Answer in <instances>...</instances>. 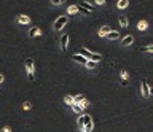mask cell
<instances>
[{
  "instance_id": "cell-1",
  "label": "cell",
  "mask_w": 153,
  "mask_h": 132,
  "mask_svg": "<svg viewBox=\"0 0 153 132\" xmlns=\"http://www.w3.org/2000/svg\"><path fill=\"white\" fill-rule=\"evenodd\" d=\"M69 22V15H61L57 19L53 22V30L54 32H59V30H62L65 27V24Z\"/></svg>"
},
{
  "instance_id": "cell-2",
  "label": "cell",
  "mask_w": 153,
  "mask_h": 132,
  "mask_svg": "<svg viewBox=\"0 0 153 132\" xmlns=\"http://www.w3.org/2000/svg\"><path fill=\"white\" fill-rule=\"evenodd\" d=\"M24 64H26V70H27L29 81H33V80H35V62H33L32 58H27Z\"/></svg>"
},
{
  "instance_id": "cell-3",
  "label": "cell",
  "mask_w": 153,
  "mask_h": 132,
  "mask_svg": "<svg viewBox=\"0 0 153 132\" xmlns=\"http://www.w3.org/2000/svg\"><path fill=\"white\" fill-rule=\"evenodd\" d=\"M140 92H142V96L145 97V99H148L153 94V88L148 84L145 80H142V84H140Z\"/></svg>"
},
{
  "instance_id": "cell-4",
  "label": "cell",
  "mask_w": 153,
  "mask_h": 132,
  "mask_svg": "<svg viewBox=\"0 0 153 132\" xmlns=\"http://www.w3.org/2000/svg\"><path fill=\"white\" fill-rule=\"evenodd\" d=\"M93 121V118H91V115H86V113H81V115H78V119H76V126H78V129H83L86 122Z\"/></svg>"
},
{
  "instance_id": "cell-5",
  "label": "cell",
  "mask_w": 153,
  "mask_h": 132,
  "mask_svg": "<svg viewBox=\"0 0 153 132\" xmlns=\"http://www.w3.org/2000/svg\"><path fill=\"white\" fill-rule=\"evenodd\" d=\"M67 43H69V34H62L61 37H59V48L62 49V51H65L67 49Z\"/></svg>"
},
{
  "instance_id": "cell-6",
  "label": "cell",
  "mask_w": 153,
  "mask_h": 132,
  "mask_svg": "<svg viewBox=\"0 0 153 132\" xmlns=\"http://www.w3.org/2000/svg\"><path fill=\"white\" fill-rule=\"evenodd\" d=\"M120 83H121V86H128L129 84V73L126 70H121V72H120Z\"/></svg>"
},
{
  "instance_id": "cell-7",
  "label": "cell",
  "mask_w": 153,
  "mask_h": 132,
  "mask_svg": "<svg viewBox=\"0 0 153 132\" xmlns=\"http://www.w3.org/2000/svg\"><path fill=\"white\" fill-rule=\"evenodd\" d=\"M40 35H42V29H40L38 26H32L30 30H29V34H27L29 38H33V37H40Z\"/></svg>"
},
{
  "instance_id": "cell-8",
  "label": "cell",
  "mask_w": 153,
  "mask_h": 132,
  "mask_svg": "<svg viewBox=\"0 0 153 132\" xmlns=\"http://www.w3.org/2000/svg\"><path fill=\"white\" fill-rule=\"evenodd\" d=\"M16 21H18V24H22V26L30 24V18H29L27 15H18L16 16Z\"/></svg>"
},
{
  "instance_id": "cell-9",
  "label": "cell",
  "mask_w": 153,
  "mask_h": 132,
  "mask_svg": "<svg viewBox=\"0 0 153 132\" xmlns=\"http://www.w3.org/2000/svg\"><path fill=\"white\" fill-rule=\"evenodd\" d=\"M72 60H74V62H78V64H83V65H85L86 62H88V59H86L85 56H81V54H78V53L72 56Z\"/></svg>"
},
{
  "instance_id": "cell-10",
  "label": "cell",
  "mask_w": 153,
  "mask_h": 132,
  "mask_svg": "<svg viewBox=\"0 0 153 132\" xmlns=\"http://www.w3.org/2000/svg\"><path fill=\"white\" fill-rule=\"evenodd\" d=\"M132 43H134V37L132 35H126L121 40V46H124V48H126V46H131Z\"/></svg>"
},
{
  "instance_id": "cell-11",
  "label": "cell",
  "mask_w": 153,
  "mask_h": 132,
  "mask_svg": "<svg viewBox=\"0 0 153 132\" xmlns=\"http://www.w3.org/2000/svg\"><path fill=\"white\" fill-rule=\"evenodd\" d=\"M105 38H107V40H118L120 38V32L118 30H110Z\"/></svg>"
},
{
  "instance_id": "cell-12",
  "label": "cell",
  "mask_w": 153,
  "mask_h": 132,
  "mask_svg": "<svg viewBox=\"0 0 153 132\" xmlns=\"http://www.w3.org/2000/svg\"><path fill=\"white\" fill-rule=\"evenodd\" d=\"M110 30H112V29H110L108 26H102V27L99 29L97 34H99V37H102V38H105V37H107V34H108Z\"/></svg>"
},
{
  "instance_id": "cell-13",
  "label": "cell",
  "mask_w": 153,
  "mask_h": 132,
  "mask_svg": "<svg viewBox=\"0 0 153 132\" xmlns=\"http://www.w3.org/2000/svg\"><path fill=\"white\" fill-rule=\"evenodd\" d=\"M80 5L83 7L85 10H88L89 13H93V11H96V7H93V5H91V3H89V2H86V0H83V2L80 3Z\"/></svg>"
},
{
  "instance_id": "cell-14",
  "label": "cell",
  "mask_w": 153,
  "mask_h": 132,
  "mask_svg": "<svg viewBox=\"0 0 153 132\" xmlns=\"http://www.w3.org/2000/svg\"><path fill=\"white\" fill-rule=\"evenodd\" d=\"M128 5H129V0H118L117 8H118V10H126Z\"/></svg>"
},
{
  "instance_id": "cell-15",
  "label": "cell",
  "mask_w": 153,
  "mask_h": 132,
  "mask_svg": "<svg viewBox=\"0 0 153 132\" xmlns=\"http://www.w3.org/2000/svg\"><path fill=\"white\" fill-rule=\"evenodd\" d=\"M137 29L140 30V32H145V30L148 29V22H147V21H143V19H142V21H139V22H137Z\"/></svg>"
},
{
  "instance_id": "cell-16",
  "label": "cell",
  "mask_w": 153,
  "mask_h": 132,
  "mask_svg": "<svg viewBox=\"0 0 153 132\" xmlns=\"http://www.w3.org/2000/svg\"><path fill=\"white\" fill-rule=\"evenodd\" d=\"M78 54H81V56H85V58L86 59H91V56H93V53H91V51H88V49H86V48H80L78 49Z\"/></svg>"
},
{
  "instance_id": "cell-17",
  "label": "cell",
  "mask_w": 153,
  "mask_h": 132,
  "mask_svg": "<svg viewBox=\"0 0 153 132\" xmlns=\"http://www.w3.org/2000/svg\"><path fill=\"white\" fill-rule=\"evenodd\" d=\"M118 22H120V27H128V18L124 16V15H121V16H118Z\"/></svg>"
},
{
  "instance_id": "cell-18",
  "label": "cell",
  "mask_w": 153,
  "mask_h": 132,
  "mask_svg": "<svg viewBox=\"0 0 153 132\" xmlns=\"http://www.w3.org/2000/svg\"><path fill=\"white\" fill-rule=\"evenodd\" d=\"M93 129H94V122H93V121L86 122L85 127H83V131H85V132H93Z\"/></svg>"
},
{
  "instance_id": "cell-19",
  "label": "cell",
  "mask_w": 153,
  "mask_h": 132,
  "mask_svg": "<svg viewBox=\"0 0 153 132\" xmlns=\"http://www.w3.org/2000/svg\"><path fill=\"white\" fill-rule=\"evenodd\" d=\"M140 53H148V54H153V45L142 46V48H140Z\"/></svg>"
},
{
  "instance_id": "cell-20",
  "label": "cell",
  "mask_w": 153,
  "mask_h": 132,
  "mask_svg": "<svg viewBox=\"0 0 153 132\" xmlns=\"http://www.w3.org/2000/svg\"><path fill=\"white\" fill-rule=\"evenodd\" d=\"M64 103H67L69 107H72L75 103V100H74V96H65L64 97Z\"/></svg>"
},
{
  "instance_id": "cell-21",
  "label": "cell",
  "mask_w": 153,
  "mask_h": 132,
  "mask_svg": "<svg viewBox=\"0 0 153 132\" xmlns=\"http://www.w3.org/2000/svg\"><path fill=\"white\" fill-rule=\"evenodd\" d=\"M75 13H78V8H76V5H70L69 8H67V15H75Z\"/></svg>"
},
{
  "instance_id": "cell-22",
  "label": "cell",
  "mask_w": 153,
  "mask_h": 132,
  "mask_svg": "<svg viewBox=\"0 0 153 132\" xmlns=\"http://www.w3.org/2000/svg\"><path fill=\"white\" fill-rule=\"evenodd\" d=\"M72 111H74V113H76V115H81V113H83V110L80 108V105H78V103H74V105H72Z\"/></svg>"
},
{
  "instance_id": "cell-23",
  "label": "cell",
  "mask_w": 153,
  "mask_h": 132,
  "mask_svg": "<svg viewBox=\"0 0 153 132\" xmlns=\"http://www.w3.org/2000/svg\"><path fill=\"white\" fill-rule=\"evenodd\" d=\"M85 67L88 69V70H93V69H96V67H97V62H93V60H88V62L85 64Z\"/></svg>"
},
{
  "instance_id": "cell-24",
  "label": "cell",
  "mask_w": 153,
  "mask_h": 132,
  "mask_svg": "<svg viewBox=\"0 0 153 132\" xmlns=\"http://www.w3.org/2000/svg\"><path fill=\"white\" fill-rule=\"evenodd\" d=\"M89 60H93V62H100V60H102V56L93 53V56H91V59H89Z\"/></svg>"
},
{
  "instance_id": "cell-25",
  "label": "cell",
  "mask_w": 153,
  "mask_h": 132,
  "mask_svg": "<svg viewBox=\"0 0 153 132\" xmlns=\"http://www.w3.org/2000/svg\"><path fill=\"white\" fill-rule=\"evenodd\" d=\"M78 105H80V108H81V110H85V108L89 105V100H86V99H81V100L78 102Z\"/></svg>"
},
{
  "instance_id": "cell-26",
  "label": "cell",
  "mask_w": 153,
  "mask_h": 132,
  "mask_svg": "<svg viewBox=\"0 0 153 132\" xmlns=\"http://www.w3.org/2000/svg\"><path fill=\"white\" fill-rule=\"evenodd\" d=\"M76 8H78V13H81V15H89V11L88 10H85L81 5H76Z\"/></svg>"
},
{
  "instance_id": "cell-27",
  "label": "cell",
  "mask_w": 153,
  "mask_h": 132,
  "mask_svg": "<svg viewBox=\"0 0 153 132\" xmlns=\"http://www.w3.org/2000/svg\"><path fill=\"white\" fill-rule=\"evenodd\" d=\"M32 108V105H30V102H24L22 103V110H26V111H29Z\"/></svg>"
},
{
  "instance_id": "cell-28",
  "label": "cell",
  "mask_w": 153,
  "mask_h": 132,
  "mask_svg": "<svg viewBox=\"0 0 153 132\" xmlns=\"http://www.w3.org/2000/svg\"><path fill=\"white\" fill-rule=\"evenodd\" d=\"M81 99H85L83 96H81V94H78V96H74V100H75V103H78Z\"/></svg>"
},
{
  "instance_id": "cell-29",
  "label": "cell",
  "mask_w": 153,
  "mask_h": 132,
  "mask_svg": "<svg viewBox=\"0 0 153 132\" xmlns=\"http://www.w3.org/2000/svg\"><path fill=\"white\" fill-rule=\"evenodd\" d=\"M94 3H96V5H99V7H104L105 5V0H94Z\"/></svg>"
},
{
  "instance_id": "cell-30",
  "label": "cell",
  "mask_w": 153,
  "mask_h": 132,
  "mask_svg": "<svg viewBox=\"0 0 153 132\" xmlns=\"http://www.w3.org/2000/svg\"><path fill=\"white\" fill-rule=\"evenodd\" d=\"M51 5L53 7H59L61 3H59V0H51Z\"/></svg>"
},
{
  "instance_id": "cell-31",
  "label": "cell",
  "mask_w": 153,
  "mask_h": 132,
  "mask_svg": "<svg viewBox=\"0 0 153 132\" xmlns=\"http://www.w3.org/2000/svg\"><path fill=\"white\" fill-rule=\"evenodd\" d=\"M2 132H11V127H10V126H5L3 129H2Z\"/></svg>"
},
{
  "instance_id": "cell-32",
  "label": "cell",
  "mask_w": 153,
  "mask_h": 132,
  "mask_svg": "<svg viewBox=\"0 0 153 132\" xmlns=\"http://www.w3.org/2000/svg\"><path fill=\"white\" fill-rule=\"evenodd\" d=\"M3 81H5V77H3L2 73H0V83H3Z\"/></svg>"
},
{
  "instance_id": "cell-33",
  "label": "cell",
  "mask_w": 153,
  "mask_h": 132,
  "mask_svg": "<svg viewBox=\"0 0 153 132\" xmlns=\"http://www.w3.org/2000/svg\"><path fill=\"white\" fill-rule=\"evenodd\" d=\"M67 2V0H59V3H61V5H62V3H65Z\"/></svg>"
},
{
  "instance_id": "cell-34",
  "label": "cell",
  "mask_w": 153,
  "mask_h": 132,
  "mask_svg": "<svg viewBox=\"0 0 153 132\" xmlns=\"http://www.w3.org/2000/svg\"><path fill=\"white\" fill-rule=\"evenodd\" d=\"M76 132H85V131H83V129H78V131H76Z\"/></svg>"
}]
</instances>
